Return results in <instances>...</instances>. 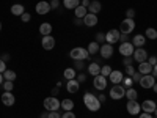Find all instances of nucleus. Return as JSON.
I'll return each instance as SVG.
<instances>
[{
    "instance_id": "obj_1",
    "label": "nucleus",
    "mask_w": 157,
    "mask_h": 118,
    "mask_svg": "<svg viewBox=\"0 0 157 118\" xmlns=\"http://www.w3.org/2000/svg\"><path fill=\"white\" fill-rule=\"evenodd\" d=\"M83 104L90 112H98L102 106V104L99 102V99H98V96H94L93 93H90V91H86V93L83 95Z\"/></svg>"
},
{
    "instance_id": "obj_2",
    "label": "nucleus",
    "mask_w": 157,
    "mask_h": 118,
    "mask_svg": "<svg viewBox=\"0 0 157 118\" xmlns=\"http://www.w3.org/2000/svg\"><path fill=\"white\" fill-rule=\"evenodd\" d=\"M69 57L72 60H86L90 57V54L85 47H72L69 52Z\"/></svg>"
},
{
    "instance_id": "obj_3",
    "label": "nucleus",
    "mask_w": 157,
    "mask_h": 118,
    "mask_svg": "<svg viewBox=\"0 0 157 118\" xmlns=\"http://www.w3.org/2000/svg\"><path fill=\"white\" fill-rule=\"evenodd\" d=\"M134 30H135V21H134V19L126 18V19L121 21V24H120V32H121V33L129 35V33H132Z\"/></svg>"
},
{
    "instance_id": "obj_4",
    "label": "nucleus",
    "mask_w": 157,
    "mask_h": 118,
    "mask_svg": "<svg viewBox=\"0 0 157 118\" xmlns=\"http://www.w3.org/2000/svg\"><path fill=\"white\" fill-rule=\"evenodd\" d=\"M124 96H126V88H124L123 85L116 84V85H113V87L110 88V98H112V99L120 101V99H123Z\"/></svg>"
},
{
    "instance_id": "obj_5",
    "label": "nucleus",
    "mask_w": 157,
    "mask_h": 118,
    "mask_svg": "<svg viewBox=\"0 0 157 118\" xmlns=\"http://www.w3.org/2000/svg\"><path fill=\"white\" fill-rule=\"evenodd\" d=\"M43 106H44V109H46L47 112L58 110V109H60V101H58V98H57V96H49V98H46V99H44Z\"/></svg>"
},
{
    "instance_id": "obj_6",
    "label": "nucleus",
    "mask_w": 157,
    "mask_h": 118,
    "mask_svg": "<svg viewBox=\"0 0 157 118\" xmlns=\"http://www.w3.org/2000/svg\"><path fill=\"white\" fill-rule=\"evenodd\" d=\"M134 50H135V46L127 41V43H121L120 47H118V52L123 55V57H132L134 55Z\"/></svg>"
},
{
    "instance_id": "obj_7",
    "label": "nucleus",
    "mask_w": 157,
    "mask_h": 118,
    "mask_svg": "<svg viewBox=\"0 0 157 118\" xmlns=\"http://www.w3.org/2000/svg\"><path fill=\"white\" fill-rule=\"evenodd\" d=\"M138 84H140L141 88H145V90L152 88L154 84H155V77H154L152 74H145V76H141V79H140Z\"/></svg>"
},
{
    "instance_id": "obj_8",
    "label": "nucleus",
    "mask_w": 157,
    "mask_h": 118,
    "mask_svg": "<svg viewBox=\"0 0 157 118\" xmlns=\"http://www.w3.org/2000/svg\"><path fill=\"white\" fill-rule=\"evenodd\" d=\"M120 36H121V32L116 30V29H112L105 33V43L109 44H116L120 43Z\"/></svg>"
},
{
    "instance_id": "obj_9",
    "label": "nucleus",
    "mask_w": 157,
    "mask_h": 118,
    "mask_svg": "<svg viewBox=\"0 0 157 118\" xmlns=\"http://www.w3.org/2000/svg\"><path fill=\"white\" fill-rule=\"evenodd\" d=\"M132 58H134V61H137V63H143V61L148 60V52L143 49V47H135Z\"/></svg>"
},
{
    "instance_id": "obj_10",
    "label": "nucleus",
    "mask_w": 157,
    "mask_h": 118,
    "mask_svg": "<svg viewBox=\"0 0 157 118\" xmlns=\"http://www.w3.org/2000/svg\"><path fill=\"white\" fill-rule=\"evenodd\" d=\"M41 44H43V49L44 50H52V49L55 47L57 41H55V38L52 36V35H46V36L41 38Z\"/></svg>"
},
{
    "instance_id": "obj_11",
    "label": "nucleus",
    "mask_w": 157,
    "mask_h": 118,
    "mask_svg": "<svg viewBox=\"0 0 157 118\" xmlns=\"http://www.w3.org/2000/svg\"><path fill=\"white\" fill-rule=\"evenodd\" d=\"M93 85H94V88H96V90L104 91V90L107 88V77H104L102 74H99V76L93 77Z\"/></svg>"
},
{
    "instance_id": "obj_12",
    "label": "nucleus",
    "mask_w": 157,
    "mask_h": 118,
    "mask_svg": "<svg viewBox=\"0 0 157 118\" xmlns=\"http://www.w3.org/2000/svg\"><path fill=\"white\" fill-rule=\"evenodd\" d=\"M99 54H101L102 58H112L113 57V44H109V43L101 44Z\"/></svg>"
},
{
    "instance_id": "obj_13",
    "label": "nucleus",
    "mask_w": 157,
    "mask_h": 118,
    "mask_svg": "<svg viewBox=\"0 0 157 118\" xmlns=\"http://www.w3.org/2000/svg\"><path fill=\"white\" fill-rule=\"evenodd\" d=\"M126 109H127L129 115H140V112H141V104H138L137 101H127Z\"/></svg>"
},
{
    "instance_id": "obj_14",
    "label": "nucleus",
    "mask_w": 157,
    "mask_h": 118,
    "mask_svg": "<svg viewBox=\"0 0 157 118\" xmlns=\"http://www.w3.org/2000/svg\"><path fill=\"white\" fill-rule=\"evenodd\" d=\"M2 102H3V106H6V107L14 106L16 96L13 95V91H3V93H2Z\"/></svg>"
},
{
    "instance_id": "obj_15",
    "label": "nucleus",
    "mask_w": 157,
    "mask_h": 118,
    "mask_svg": "<svg viewBox=\"0 0 157 118\" xmlns=\"http://www.w3.org/2000/svg\"><path fill=\"white\" fill-rule=\"evenodd\" d=\"M155 109H157V104H155V101H152V99H145V101L141 102V110H143V112L154 113Z\"/></svg>"
},
{
    "instance_id": "obj_16",
    "label": "nucleus",
    "mask_w": 157,
    "mask_h": 118,
    "mask_svg": "<svg viewBox=\"0 0 157 118\" xmlns=\"http://www.w3.org/2000/svg\"><path fill=\"white\" fill-rule=\"evenodd\" d=\"M35 10H36L38 14L44 16V14H47V13H49L52 8H50V3H49V2H44V0H41V2H38V3H36Z\"/></svg>"
},
{
    "instance_id": "obj_17",
    "label": "nucleus",
    "mask_w": 157,
    "mask_h": 118,
    "mask_svg": "<svg viewBox=\"0 0 157 118\" xmlns=\"http://www.w3.org/2000/svg\"><path fill=\"white\" fill-rule=\"evenodd\" d=\"M109 79H110V82H112L113 85L121 84V82H123V79H124V73H123V71H118V69H113V71L110 73Z\"/></svg>"
},
{
    "instance_id": "obj_18",
    "label": "nucleus",
    "mask_w": 157,
    "mask_h": 118,
    "mask_svg": "<svg viewBox=\"0 0 157 118\" xmlns=\"http://www.w3.org/2000/svg\"><path fill=\"white\" fill-rule=\"evenodd\" d=\"M98 22H99L98 14H93V13H88V14L83 18V25H86V27H96Z\"/></svg>"
},
{
    "instance_id": "obj_19",
    "label": "nucleus",
    "mask_w": 157,
    "mask_h": 118,
    "mask_svg": "<svg viewBox=\"0 0 157 118\" xmlns=\"http://www.w3.org/2000/svg\"><path fill=\"white\" fill-rule=\"evenodd\" d=\"M78 88H80V84L77 82V79H72V81H66V91L71 95L77 93Z\"/></svg>"
},
{
    "instance_id": "obj_20",
    "label": "nucleus",
    "mask_w": 157,
    "mask_h": 118,
    "mask_svg": "<svg viewBox=\"0 0 157 118\" xmlns=\"http://www.w3.org/2000/svg\"><path fill=\"white\" fill-rule=\"evenodd\" d=\"M138 73H140L141 76H145V74H151V73H152V65H149L148 61L138 63Z\"/></svg>"
},
{
    "instance_id": "obj_21",
    "label": "nucleus",
    "mask_w": 157,
    "mask_h": 118,
    "mask_svg": "<svg viewBox=\"0 0 157 118\" xmlns=\"http://www.w3.org/2000/svg\"><path fill=\"white\" fill-rule=\"evenodd\" d=\"M130 43H132L135 47H143V46H145V43H146V36L145 35H134V38H132V41H130Z\"/></svg>"
},
{
    "instance_id": "obj_22",
    "label": "nucleus",
    "mask_w": 157,
    "mask_h": 118,
    "mask_svg": "<svg viewBox=\"0 0 157 118\" xmlns=\"http://www.w3.org/2000/svg\"><path fill=\"white\" fill-rule=\"evenodd\" d=\"M88 74H91L93 77H96V76H99L101 74V65L99 63H90L88 65Z\"/></svg>"
},
{
    "instance_id": "obj_23",
    "label": "nucleus",
    "mask_w": 157,
    "mask_h": 118,
    "mask_svg": "<svg viewBox=\"0 0 157 118\" xmlns=\"http://www.w3.org/2000/svg\"><path fill=\"white\" fill-rule=\"evenodd\" d=\"M24 13H25V8H24V5H21V3H14V5L11 6V14H13V16H19V18H21Z\"/></svg>"
},
{
    "instance_id": "obj_24",
    "label": "nucleus",
    "mask_w": 157,
    "mask_h": 118,
    "mask_svg": "<svg viewBox=\"0 0 157 118\" xmlns=\"http://www.w3.org/2000/svg\"><path fill=\"white\" fill-rule=\"evenodd\" d=\"M52 24L50 22H43L41 25H39V33H41L43 36H46V35H50L52 33Z\"/></svg>"
},
{
    "instance_id": "obj_25",
    "label": "nucleus",
    "mask_w": 157,
    "mask_h": 118,
    "mask_svg": "<svg viewBox=\"0 0 157 118\" xmlns=\"http://www.w3.org/2000/svg\"><path fill=\"white\" fill-rule=\"evenodd\" d=\"M101 10H102V5H101L99 0H93L88 6V13H93V14H98Z\"/></svg>"
},
{
    "instance_id": "obj_26",
    "label": "nucleus",
    "mask_w": 157,
    "mask_h": 118,
    "mask_svg": "<svg viewBox=\"0 0 157 118\" xmlns=\"http://www.w3.org/2000/svg\"><path fill=\"white\" fill-rule=\"evenodd\" d=\"M60 107L66 112V110H72L74 109V101L69 98H64L63 101H60Z\"/></svg>"
},
{
    "instance_id": "obj_27",
    "label": "nucleus",
    "mask_w": 157,
    "mask_h": 118,
    "mask_svg": "<svg viewBox=\"0 0 157 118\" xmlns=\"http://www.w3.org/2000/svg\"><path fill=\"white\" fill-rule=\"evenodd\" d=\"M124 98H127V101H137V98H138V91H137L134 87L126 88V96H124Z\"/></svg>"
},
{
    "instance_id": "obj_28",
    "label": "nucleus",
    "mask_w": 157,
    "mask_h": 118,
    "mask_svg": "<svg viewBox=\"0 0 157 118\" xmlns=\"http://www.w3.org/2000/svg\"><path fill=\"white\" fill-rule=\"evenodd\" d=\"M99 49H101V44L96 43V41H91V43L88 44V47H86V50H88V54H90V55H96V54H99Z\"/></svg>"
},
{
    "instance_id": "obj_29",
    "label": "nucleus",
    "mask_w": 157,
    "mask_h": 118,
    "mask_svg": "<svg viewBox=\"0 0 157 118\" xmlns=\"http://www.w3.org/2000/svg\"><path fill=\"white\" fill-rule=\"evenodd\" d=\"M74 14H75V18H78V19H83V18L88 14V8H85V6H82V5H78V6L74 10Z\"/></svg>"
},
{
    "instance_id": "obj_30",
    "label": "nucleus",
    "mask_w": 157,
    "mask_h": 118,
    "mask_svg": "<svg viewBox=\"0 0 157 118\" xmlns=\"http://www.w3.org/2000/svg\"><path fill=\"white\" fill-rule=\"evenodd\" d=\"M80 5V0H63V6L66 10H75Z\"/></svg>"
},
{
    "instance_id": "obj_31",
    "label": "nucleus",
    "mask_w": 157,
    "mask_h": 118,
    "mask_svg": "<svg viewBox=\"0 0 157 118\" xmlns=\"http://www.w3.org/2000/svg\"><path fill=\"white\" fill-rule=\"evenodd\" d=\"M63 76H64L66 81H72V79L77 77V71L74 68H66V69H64V73H63Z\"/></svg>"
},
{
    "instance_id": "obj_32",
    "label": "nucleus",
    "mask_w": 157,
    "mask_h": 118,
    "mask_svg": "<svg viewBox=\"0 0 157 118\" xmlns=\"http://www.w3.org/2000/svg\"><path fill=\"white\" fill-rule=\"evenodd\" d=\"M16 73L14 71H13V69H6L5 73H3V79H5V81H11V82H14L16 81Z\"/></svg>"
},
{
    "instance_id": "obj_33",
    "label": "nucleus",
    "mask_w": 157,
    "mask_h": 118,
    "mask_svg": "<svg viewBox=\"0 0 157 118\" xmlns=\"http://www.w3.org/2000/svg\"><path fill=\"white\" fill-rule=\"evenodd\" d=\"M145 36H146V39H157V30L152 29V27H149V29H146Z\"/></svg>"
},
{
    "instance_id": "obj_34",
    "label": "nucleus",
    "mask_w": 157,
    "mask_h": 118,
    "mask_svg": "<svg viewBox=\"0 0 157 118\" xmlns=\"http://www.w3.org/2000/svg\"><path fill=\"white\" fill-rule=\"evenodd\" d=\"M112 71H113V69H112L110 65H104V66H101V74H102L104 77H109Z\"/></svg>"
},
{
    "instance_id": "obj_35",
    "label": "nucleus",
    "mask_w": 157,
    "mask_h": 118,
    "mask_svg": "<svg viewBox=\"0 0 157 118\" xmlns=\"http://www.w3.org/2000/svg\"><path fill=\"white\" fill-rule=\"evenodd\" d=\"M75 71H82L85 68V60H74V66H72Z\"/></svg>"
},
{
    "instance_id": "obj_36",
    "label": "nucleus",
    "mask_w": 157,
    "mask_h": 118,
    "mask_svg": "<svg viewBox=\"0 0 157 118\" xmlns=\"http://www.w3.org/2000/svg\"><path fill=\"white\" fill-rule=\"evenodd\" d=\"M123 87L124 88H130V87H132L134 85V81H132V77H130V76H126L124 79H123Z\"/></svg>"
},
{
    "instance_id": "obj_37",
    "label": "nucleus",
    "mask_w": 157,
    "mask_h": 118,
    "mask_svg": "<svg viewBox=\"0 0 157 118\" xmlns=\"http://www.w3.org/2000/svg\"><path fill=\"white\" fill-rule=\"evenodd\" d=\"M3 91H13V88H14V82L11 81H3Z\"/></svg>"
},
{
    "instance_id": "obj_38",
    "label": "nucleus",
    "mask_w": 157,
    "mask_h": 118,
    "mask_svg": "<svg viewBox=\"0 0 157 118\" xmlns=\"http://www.w3.org/2000/svg\"><path fill=\"white\" fill-rule=\"evenodd\" d=\"M96 43H99V44L105 43V35L104 33H96Z\"/></svg>"
},
{
    "instance_id": "obj_39",
    "label": "nucleus",
    "mask_w": 157,
    "mask_h": 118,
    "mask_svg": "<svg viewBox=\"0 0 157 118\" xmlns=\"http://www.w3.org/2000/svg\"><path fill=\"white\" fill-rule=\"evenodd\" d=\"M124 73H126V76H130V77H132V76H134V73H135V68H134V65H130V66H126Z\"/></svg>"
},
{
    "instance_id": "obj_40",
    "label": "nucleus",
    "mask_w": 157,
    "mask_h": 118,
    "mask_svg": "<svg viewBox=\"0 0 157 118\" xmlns=\"http://www.w3.org/2000/svg\"><path fill=\"white\" fill-rule=\"evenodd\" d=\"M75 79H77V82H78V84H83V82L86 81V74H83V73H77V77H75Z\"/></svg>"
},
{
    "instance_id": "obj_41",
    "label": "nucleus",
    "mask_w": 157,
    "mask_h": 118,
    "mask_svg": "<svg viewBox=\"0 0 157 118\" xmlns=\"http://www.w3.org/2000/svg\"><path fill=\"white\" fill-rule=\"evenodd\" d=\"M30 19H32V14H30L29 11H25L24 14L21 16V21H22V22H30Z\"/></svg>"
},
{
    "instance_id": "obj_42",
    "label": "nucleus",
    "mask_w": 157,
    "mask_h": 118,
    "mask_svg": "<svg viewBox=\"0 0 157 118\" xmlns=\"http://www.w3.org/2000/svg\"><path fill=\"white\" fill-rule=\"evenodd\" d=\"M126 18H129V19H134V18H135V10H134V8H129V10H126Z\"/></svg>"
},
{
    "instance_id": "obj_43",
    "label": "nucleus",
    "mask_w": 157,
    "mask_h": 118,
    "mask_svg": "<svg viewBox=\"0 0 157 118\" xmlns=\"http://www.w3.org/2000/svg\"><path fill=\"white\" fill-rule=\"evenodd\" d=\"M61 118H75V113L72 110H66L64 113H61Z\"/></svg>"
},
{
    "instance_id": "obj_44",
    "label": "nucleus",
    "mask_w": 157,
    "mask_h": 118,
    "mask_svg": "<svg viewBox=\"0 0 157 118\" xmlns=\"http://www.w3.org/2000/svg\"><path fill=\"white\" fill-rule=\"evenodd\" d=\"M132 63H134V58H132V57H124V60H123L124 66H130Z\"/></svg>"
},
{
    "instance_id": "obj_45",
    "label": "nucleus",
    "mask_w": 157,
    "mask_h": 118,
    "mask_svg": "<svg viewBox=\"0 0 157 118\" xmlns=\"http://www.w3.org/2000/svg\"><path fill=\"white\" fill-rule=\"evenodd\" d=\"M140 79H141V74H140L138 71H135V73H134V76H132L134 84H138V82H140Z\"/></svg>"
},
{
    "instance_id": "obj_46",
    "label": "nucleus",
    "mask_w": 157,
    "mask_h": 118,
    "mask_svg": "<svg viewBox=\"0 0 157 118\" xmlns=\"http://www.w3.org/2000/svg\"><path fill=\"white\" fill-rule=\"evenodd\" d=\"M49 118H61V113L58 110H52L49 112Z\"/></svg>"
},
{
    "instance_id": "obj_47",
    "label": "nucleus",
    "mask_w": 157,
    "mask_h": 118,
    "mask_svg": "<svg viewBox=\"0 0 157 118\" xmlns=\"http://www.w3.org/2000/svg\"><path fill=\"white\" fill-rule=\"evenodd\" d=\"M49 3H50V8H52V10H57V8L60 6V0H50Z\"/></svg>"
},
{
    "instance_id": "obj_48",
    "label": "nucleus",
    "mask_w": 157,
    "mask_h": 118,
    "mask_svg": "<svg viewBox=\"0 0 157 118\" xmlns=\"http://www.w3.org/2000/svg\"><path fill=\"white\" fill-rule=\"evenodd\" d=\"M6 69H8V68H6V61H3L2 58H0V73L3 74V73H5Z\"/></svg>"
},
{
    "instance_id": "obj_49",
    "label": "nucleus",
    "mask_w": 157,
    "mask_h": 118,
    "mask_svg": "<svg viewBox=\"0 0 157 118\" xmlns=\"http://www.w3.org/2000/svg\"><path fill=\"white\" fill-rule=\"evenodd\" d=\"M146 61H148L149 65H152V66H154V65H157V57H155V55H152V57H149Z\"/></svg>"
},
{
    "instance_id": "obj_50",
    "label": "nucleus",
    "mask_w": 157,
    "mask_h": 118,
    "mask_svg": "<svg viewBox=\"0 0 157 118\" xmlns=\"http://www.w3.org/2000/svg\"><path fill=\"white\" fill-rule=\"evenodd\" d=\"M127 41H129V35L121 33V36H120V43H127Z\"/></svg>"
},
{
    "instance_id": "obj_51",
    "label": "nucleus",
    "mask_w": 157,
    "mask_h": 118,
    "mask_svg": "<svg viewBox=\"0 0 157 118\" xmlns=\"http://www.w3.org/2000/svg\"><path fill=\"white\" fill-rule=\"evenodd\" d=\"M90 3H91V0H80V5H82V6H85V8H88V6H90Z\"/></svg>"
},
{
    "instance_id": "obj_52",
    "label": "nucleus",
    "mask_w": 157,
    "mask_h": 118,
    "mask_svg": "<svg viewBox=\"0 0 157 118\" xmlns=\"http://www.w3.org/2000/svg\"><path fill=\"white\" fill-rule=\"evenodd\" d=\"M98 99H99V102H101V104H104V102H105V95H104V91H102V93L98 96Z\"/></svg>"
},
{
    "instance_id": "obj_53",
    "label": "nucleus",
    "mask_w": 157,
    "mask_h": 118,
    "mask_svg": "<svg viewBox=\"0 0 157 118\" xmlns=\"http://www.w3.org/2000/svg\"><path fill=\"white\" fill-rule=\"evenodd\" d=\"M74 25H83V19H78V18H74Z\"/></svg>"
},
{
    "instance_id": "obj_54",
    "label": "nucleus",
    "mask_w": 157,
    "mask_h": 118,
    "mask_svg": "<svg viewBox=\"0 0 157 118\" xmlns=\"http://www.w3.org/2000/svg\"><path fill=\"white\" fill-rule=\"evenodd\" d=\"M58 93H60V88H58V87L52 88V96H58Z\"/></svg>"
},
{
    "instance_id": "obj_55",
    "label": "nucleus",
    "mask_w": 157,
    "mask_h": 118,
    "mask_svg": "<svg viewBox=\"0 0 157 118\" xmlns=\"http://www.w3.org/2000/svg\"><path fill=\"white\" fill-rule=\"evenodd\" d=\"M138 118H152V115H151V113H146V112H143V113H140Z\"/></svg>"
},
{
    "instance_id": "obj_56",
    "label": "nucleus",
    "mask_w": 157,
    "mask_h": 118,
    "mask_svg": "<svg viewBox=\"0 0 157 118\" xmlns=\"http://www.w3.org/2000/svg\"><path fill=\"white\" fill-rule=\"evenodd\" d=\"M154 77H157V65H154V66H152V73H151Z\"/></svg>"
},
{
    "instance_id": "obj_57",
    "label": "nucleus",
    "mask_w": 157,
    "mask_h": 118,
    "mask_svg": "<svg viewBox=\"0 0 157 118\" xmlns=\"http://www.w3.org/2000/svg\"><path fill=\"white\" fill-rule=\"evenodd\" d=\"M39 118H49V112H47V110H46V112H43Z\"/></svg>"
},
{
    "instance_id": "obj_58",
    "label": "nucleus",
    "mask_w": 157,
    "mask_h": 118,
    "mask_svg": "<svg viewBox=\"0 0 157 118\" xmlns=\"http://www.w3.org/2000/svg\"><path fill=\"white\" fill-rule=\"evenodd\" d=\"M2 60H3V61H8V60H10V54H5V55L2 57Z\"/></svg>"
},
{
    "instance_id": "obj_59",
    "label": "nucleus",
    "mask_w": 157,
    "mask_h": 118,
    "mask_svg": "<svg viewBox=\"0 0 157 118\" xmlns=\"http://www.w3.org/2000/svg\"><path fill=\"white\" fill-rule=\"evenodd\" d=\"M3 81H5V79H3V74H2V73H0V85H2V84H3Z\"/></svg>"
},
{
    "instance_id": "obj_60",
    "label": "nucleus",
    "mask_w": 157,
    "mask_h": 118,
    "mask_svg": "<svg viewBox=\"0 0 157 118\" xmlns=\"http://www.w3.org/2000/svg\"><path fill=\"white\" fill-rule=\"evenodd\" d=\"M152 90H154V93H157V82L154 84V87H152Z\"/></svg>"
},
{
    "instance_id": "obj_61",
    "label": "nucleus",
    "mask_w": 157,
    "mask_h": 118,
    "mask_svg": "<svg viewBox=\"0 0 157 118\" xmlns=\"http://www.w3.org/2000/svg\"><path fill=\"white\" fill-rule=\"evenodd\" d=\"M154 116H157V109H155V110H154Z\"/></svg>"
},
{
    "instance_id": "obj_62",
    "label": "nucleus",
    "mask_w": 157,
    "mask_h": 118,
    "mask_svg": "<svg viewBox=\"0 0 157 118\" xmlns=\"http://www.w3.org/2000/svg\"><path fill=\"white\" fill-rule=\"evenodd\" d=\"M0 32H2V22H0Z\"/></svg>"
},
{
    "instance_id": "obj_63",
    "label": "nucleus",
    "mask_w": 157,
    "mask_h": 118,
    "mask_svg": "<svg viewBox=\"0 0 157 118\" xmlns=\"http://www.w3.org/2000/svg\"><path fill=\"white\" fill-rule=\"evenodd\" d=\"M154 118H157V116H154Z\"/></svg>"
}]
</instances>
